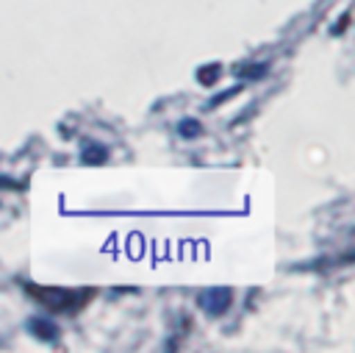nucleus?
Here are the masks:
<instances>
[{
  "mask_svg": "<svg viewBox=\"0 0 355 353\" xmlns=\"http://www.w3.org/2000/svg\"><path fill=\"white\" fill-rule=\"evenodd\" d=\"M28 289V295L33 300H39L44 309L50 311H78L89 297H92V289H80V292H72V289H61V286H42V284H33V281H25L22 284Z\"/></svg>",
  "mask_w": 355,
  "mask_h": 353,
  "instance_id": "1",
  "label": "nucleus"
},
{
  "mask_svg": "<svg viewBox=\"0 0 355 353\" xmlns=\"http://www.w3.org/2000/svg\"><path fill=\"white\" fill-rule=\"evenodd\" d=\"M230 300H233L230 289H208V292L200 295V309L216 317V314H222L230 306Z\"/></svg>",
  "mask_w": 355,
  "mask_h": 353,
  "instance_id": "2",
  "label": "nucleus"
},
{
  "mask_svg": "<svg viewBox=\"0 0 355 353\" xmlns=\"http://www.w3.org/2000/svg\"><path fill=\"white\" fill-rule=\"evenodd\" d=\"M28 328L33 331V336H39V339H47V342H55L58 339V325H53L50 320H44V317H36V320H31L28 322Z\"/></svg>",
  "mask_w": 355,
  "mask_h": 353,
  "instance_id": "3",
  "label": "nucleus"
},
{
  "mask_svg": "<svg viewBox=\"0 0 355 353\" xmlns=\"http://www.w3.org/2000/svg\"><path fill=\"white\" fill-rule=\"evenodd\" d=\"M219 72H222V69H219V64H208V67H202V69L197 72V81H200V83H205V86H211V83L219 78Z\"/></svg>",
  "mask_w": 355,
  "mask_h": 353,
  "instance_id": "4",
  "label": "nucleus"
},
{
  "mask_svg": "<svg viewBox=\"0 0 355 353\" xmlns=\"http://www.w3.org/2000/svg\"><path fill=\"white\" fill-rule=\"evenodd\" d=\"M200 131H202V125H200L197 120H183V122H180V136H186V139L200 136Z\"/></svg>",
  "mask_w": 355,
  "mask_h": 353,
  "instance_id": "5",
  "label": "nucleus"
},
{
  "mask_svg": "<svg viewBox=\"0 0 355 353\" xmlns=\"http://www.w3.org/2000/svg\"><path fill=\"white\" fill-rule=\"evenodd\" d=\"M266 72V64H252V67H247V72L241 69V75H247V78H261Z\"/></svg>",
  "mask_w": 355,
  "mask_h": 353,
  "instance_id": "6",
  "label": "nucleus"
}]
</instances>
